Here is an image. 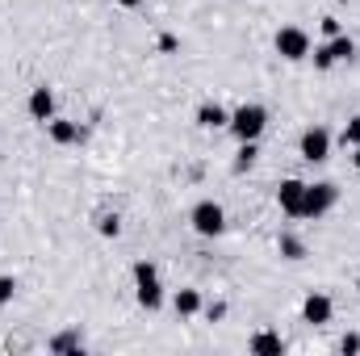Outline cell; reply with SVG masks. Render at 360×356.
Instances as JSON below:
<instances>
[{"instance_id":"30bf717a","label":"cell","mask_w":360,"mask_h":356,"mask_svg":"<svg viewBox=\"0 0 360 356\" xmlns=\"http://www.w3.org/2000/svg\"><path fill=\"white\" fill-rule=\"evenodd\" d=\"M25 109H30V117H34V122H51V117H55V92L46 89V84H38V89L30 92Z\"/></svg>"},{"instance_id":"2e32d148","label":"cell","mask_w":360,"mask_h":356,"mask_svg":"<svg viewBox=\"0 0 360 356\" xmlns=\"http://www.w3.org/2000/svg\"><path fill=\"white\" fill-rule=\"evenodd\" d=\"M276 252H281L285 260H306V243H302L297 235H289V231L276 239Z\"/></svg>"},{"instance_id":"5b68a950","label":"cell","mask_w":360,"mask_h":356,"mask_svg":"<svg viewBox=\"0 0 360 356\" xmlns=\"http://www.w3.org/2000/svg\"><path fill=\"white\" fill-rule=\"evenodd\" d=\"M272 46H276V55H281V59L302 63V59L310 55V34H306L302 25H281V30H276V38H272Z\"/></svg>"},{"instance_id":"603a6c76","label":"cell","mask_w":360,"mask_h":356,"mask_svg":"<svg viewBox=\"0 0 360 356\" xmlns=\"http://www.w3.org/2000/svg\"><path fill=\"white\" fill-rule=\"evenodd\" d=\"M340 352H344V356L360 352V336H344V340H340Z\"/></svg>"},{"instance_id":"7c38bea8","label":"cell","mask_w":360,"mask_h":356,"mask_svg":"<svg viewBox=\"0 0 360 356\" xmlns=\"http://www.w3.org/2000/svg\"><path fill=\"white\" fill-rule=\"evenodd\" d=\"M231 122V113L218 105V101H205V105H197V126L201 130H222Z\"/></svg>"},{"instance_id":"9a60e30c","label":"cell","mask_w":360,"mask_h":356,"mask_svg":"<svg viewBox=\"0 0 360 356\" xmlns=\"http://www.w3.org/2000/svg\"><path fill=\"white\" fill-rule=\"evenodd\" d=\"M327 46H331V59H335V63H348V59L356 55V42H352L348 34H335V38H327Z\"/></svg>"},{"instance_id":"277c9868","label":"cell","mask_w":360,"mask_h":356,"mask_svg":"<svg viewBox=\"0 0 360 356\" xmlns=\"http://www.w3.org/2000/svg\"><path fill=\"white\" fill-rule=\"evenodd\" d=\"M188 222H193V231L197 235H205V239H214V235H222L226 231V210L218 205V201H197L193 210H188Z\"/></svg>"},{"instance_id":"d6986e66","label":"cell","mask_w":360,"mask_h":356,"mask_svg":"<svg viewBox=\"0 0 360 356\" xmlns=\"http://www.w3.org/2000/svg\"><path fill=\"white\" fill-rule=\"evenodd\" d=\"M310 59H314V68H319V72H331V68H335V59H331V46H327V42H323V46H314V55H310Z\"/></svg>"},{"instance_id":"7402d4cb","label":"cell","mask_w":360,"mask_h":356,"mask_svg":"<svg viewBox=\"0 0 360 356\" xmlns=\"http://www.w3.org/2000/svg\"><path fill=\"white\" fill-rule=\"evenodd\" d=\"M205 319H210V323H222V319H226V302H210V306H205Z\"/></svg>"},{"instance_id":"e0dca14e","label":"cell","mask_w":360,"mask_h":356,"mask_svg":"<svg viewBox=\"0 0 360 356\" xmlns=\"http://www.w3.org/2000/svg\"><path fill=\"white\" fill-rule=\"evenodd\" d=\"M256 155H260V147H256V143H239V160H235V172H248V168L256 164Z\"/></svg>"},{"instance_id":"44dd1931","label":"cell","mask_w":360,"mask_h":356,"mask_svg":"<svg viewBox=\"0 0 360 356\" xmlns=\"http://www.w3.org/2000/svg\"><path fill=\"white\" fill-rule=\"evenodd\" d=\"M340 143H344V147H360V113L352 117V122H348V126H344V134H340Z\"/></svg>"},{"instance_id":"8992f818","label":"cell","mask_w":360,"mask_h":356,"mask_svg":"<svg viewBox=\"0 0 360 356\" xmlns=\"http://www.w3.org/2000/svg\"><path fill=\"white\" fill-rule=\"evenodd\" d=\"M297 151H302L306 164H323V160H331V130H327V126H310V130H302Z\"/></svg>"},{"instance_id":"cb8c5ba5","label":"cell","mask_w":360,"mask_h":356,"mask_svg":"<svg viewBox=\"0 0 360 356\" xmlns=\"http://www.w3.org/2000/svg\"><path fill=\"white\" fill-rule=\"evenodd\" d=\"M323 34H327V38H335V34H344V30H340V17H323Z\"/></svg>"},{"instance_id":"ffe728a7","label":"cell","mask_w":360,"mask_h":356,"mask_svg":"<svg viewBox=\"0 0 360 356\" xmlns=\"http://www.w3.org/2000/svg\"><path fill=\"white\" fill-rule=\"evenodd\" d=\"M17 298V276H8V272H0V306H8Z\"/></svg>"},{"instance_id":"6da1fadb","label":"cell","mask_w":360,"mask_h":356,"mask_svg":"<svg viewBox=\"0 0 360 356\" xmlns=\"http://www.w3.org/2000/svg\"><path fill=\"white\" fill-rule=\"evenodd\" d=\"M226 130H231L239 143H260V134L269 130V109L256 105V101H248V105H239V109L231 113Z\"/></svg>"},{"instance_id":"4316f807","label":"cell","mask_w":360,"mask_h":356,"mask_svg":"<svg viewBox=\"0 0 360 356\" xmlns=\"http://www.w3.org/2000/svg\"><path fill=\"white\" fill-rule=\"evenodd\" d=\"M356 289H360V272H356Z\"/></svg>"},{"instance_id":"8fae6325","label":"cell","mask_w":360,"mask_h":356,"mask_svg":"<svg viewBox=\"0 0 360 356\" xmlns=\"http://www.w3.org/2000/svg\"><path fill=\"white\" fill-rule=\"evenodd\" d=\"M248 352L252 356H285V340H281L276 331H256V336L248 340Z\"/></svg>"},{"instance_id":"d4e9b609","label":"cell","mask_w":360,"mask_h":356,"mask_svg":"<svg viewBox=\"0 0 360 356\" xmlns=\"http://www.w3.org/2000/svg\"><path fill=\"white\" fill-rule=\"evenodd\" d=\"M122 8H139V4H147V0H117Z\"/></svg>"},{"instance_id":"ac0fdd59","label":"cell","mask_w":360,"mask_h":356,"mask_svg":"<svg viewBox=\"0 0 360 356\" xmlns=\"http://www.w3.org/2000/svg\"><path fill=\"white\" fill-rule=\"evenodd\" d=\"M96 231H101L105 239H117V235H122V218H117V214H101V218H96Z\"/></svg>"},{"instance_id":"9c48e42d","label":"cell","mask_w":360,"mask_h":356,"mask_svg":"<svg viewBox=\"0 0 360 356\" xmlns=\"http://www.w3.org/2000/svg\"><path fill=\"white\" fill-rule=\"evenodd\" d=\"M46 134H51V143H59V147H72V143L84 139L80 122H72V117H51V122H46Z\"/></svg>"},{"instance_id":"7a4b0ae2","label":"cell","mask_w":360,"mask_h":356,"mask_svg":"<svg viewBox=\"0 0 360 356\" xmlns=\"http://www.w3.org/2000/svg\"><path fill=\"white\" fill-rule=\"evenodd\" d=\"M134 298L143 310H160L164 306V285H160V268L151 260H139L134 265Z\"/></svg>"},{"instance_id":"52a82bcc","label":"cell","mask_w":360,"mask_h":356,"mask_svg":"<svg viewBox=\"0 0 360 356\" xmlns=\"http://www.w3.org/2000/svg\"><path fill=\"white\" fill-rule=\"evenodd\" d=\"M302 197H306V180L289 177L276 184V205H281V214H289V218H302Z\"/></svg>"},{"instance_id":"4fadbf2b","label":"cell","mask_w":360,"mask_h":356,"mask_svg":"<svg viewBox=\"0 0 360 356\" xmlns=\"http://www.w3.org/2000/svg\"><path fill=\"white\" fill-rule=\"evenodd\" d=\"M172 306H176L180 319H193V314H201V310H205V302H201V293H197V289H180L176 298H172Z\"/></svg>"},{"instance_id":"ba28073f","label":"cell","mask_w":360,"mask_h":356,"mask_svg":"<svg viewBox=\"0 0 360 356\" xmlns=\"http://www.w3.org/2000/svg\"><path fill=\"white\" fill-rule=\"evenodd\" d=\"M331 314H335V306H331V298H327V293H310V298L302 302V319H306L310 327L331 323Z\"/></svg>"},{"instance_id":"5bb4252c","label":"cell","mask_w":360,"mask_h":356,"mask_svg":"<svg viewBox=\"0 0 360 356\" xmlns=\"http://www.w3.org/2000/svg\"><path fill=\"white\" fill-rule=\"evenodd\" d=\"M51 352H55V356L84 352V336H80V331H63V336H55V340H51Z\"/></svg>"},{"instance_id":"3957f363","label":"cell","mask_w":360,"mask_h":356,"mask_svg":"<svg viewBox=\"0 0 360 356\" xmlns=\"http://www.w3.org/2000/svg\"><path fill=\"white\" fill-rule=\"evenodd\" d=\"M335 201H340V189L331 184V180H319V184H306V197H302V218H323V214H331L335 210Z\"/></svg>"},{"instance_id":"484cf974","label":"cell","mask_w":360,"mask_h":356,"mask_svg":"<svg viewBox=\"0 0 360 356\" xmlns=\"http://www.w3.org/2000/svg\"><path fill=\"white\" fill-rule=\"evenodd\" d=\"M352 151H356V155H352V164H356V172H360V147H352Z\"/></svg>"}]
</instances>
